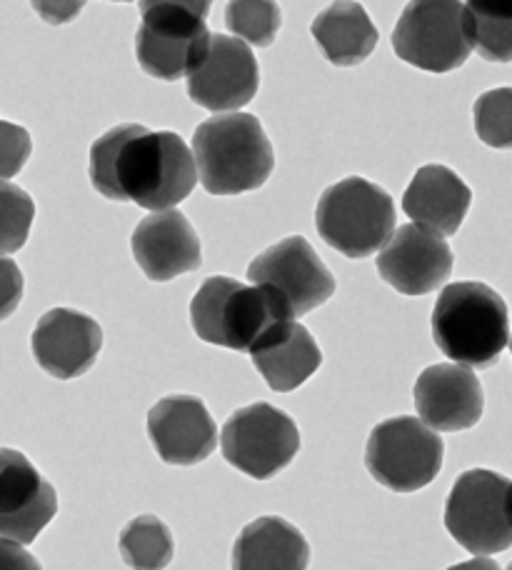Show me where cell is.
<instances>
[{
    "instance_id": "6da1fadb",
    "label": "cell",
    "mask_w": 512,
    "mask_h": 570,
    "mask_svg": "<svg viewBox=\"0 0 512 570\" xmlns=\"http://www.w3.org/2000/svg\"><path fill=\"white\" fill-rule=\"evenodd\" d=\"M90 183L102 198L130 200L158 213L190 196L198 170L193 150L180 136L122 124L90 146Z\"/></svg>"
},
{
    "instance_id": "7a4b0ae2",
    "label": "cell",
    "mask_w": 512,
    "mask_h": 570,
    "mask_svg": "<svg viewBox=\"0 0 512 570\" xmlns=\"http://www.w3.org/2000/svg\"><path fill=\"white\" fill-rule=\"evenodd\" d=\"M433 341L450 361L493 368L510 343L503 295L477 281L445 285L433 311Z\"/></svg>"
},
{
    "instance_id": "3957f363",
    "label": "cell",
    "mask_w": 512,
    "mask_h": 570,
    "mask_svg": "<svg viewBox=\"0 0 512 570\" xmlns=\"http://www.w3.org/2000/svg\"><path fill=\"white\" fill-rule=\"evenodd\" d=\"M200 186L210 196H240L265 186L275 153L260 120L250 114L208 118L193 136Z\"/></svg>"
},
{
    "instance_id": "277c9868",
    "label": "cell",
    "mask_w": 512,
    "mask_h": 570,
    "mask_svg": "<svg viewBox=\"0 0 512 570\" xmlns=\"http://www.w3.org/2000/svg\"><path fill=\"white\" fill-rule=\"evenodd\" d=\"M280 321H293L270 285H245L213 276L190 303V323L200 341L250 353L260 335Z\"/></svg>"
},
{
    "instance_id": "5b68a950",
    "label": "cell",
    "mask_w": 512,
    "mask_h": 570,
    "mask_svg": "<svg viewBox=\"0 0 512 570\" xmlns=\"http://www.w3.org/2000/svg\"><path fill=\"white\" fill-rule=\"evenodd\" d=\"M315 228L345 258H371L395 233V203L381 186L351 176L323 190Z\"/></svg>"
},
{
    "instance_id": "8992f818",
    "label": "cell",
    "mask_w": 512,
    "mask_h": 570,
    "mask_svg": "<svg viewBox=\"0 0 512 570\" xmlns=\"http://www.w3.org/2000/svg\"><path fill=\"white\" fill-rule=\"evenodd\" d=\"M445 528L473 556L512 548V481L488 468L457 478L445 501Z\"/></svg>"
},
{
    "instance_id": "52a82bcc",
    "label": "cell",
    "mask_w": 512,
    "mask_h": 570,
    "mask_svg": "<svg viewBox=\"0 0 512 570\" xmlns=\"http://www.w3.org/2000/svg\"><path fill=\"white\" fill-rule=\"evenodd\" d=\"M393 50L425 73H450L473 53L463 0H410L393 30Z\"/></svg>"
},
{
    "instance_id": "ba28073f",
    "label": "cell",
    "mask_w": 512,
    "mask_h": 570,
    "mask_svg": "<svg viewBox=\"0 0 512 570\" xmlns=\"http://www.w3.org/2000/svg\"><path fill=\"white\" fill-rule=\"evenodd\" d=\"M443 458V438L413 415L377 423L365 448L367 473L395 493H415L433 483Z\"/></svg>"
},
{
    "instance_id": "9c48e42d",
    "label": "cell",
    "mask_w": 512,
    "mask_h": 570,
    "mask_svg": "<svg viewBox=\"0 0 512 570\" xmlns=\"http://www.w3.org/2000/svg\"><path fill=\"white\" fill-rule=\"evenodd\" d=\"M223 458L255 481H270L301 451V431L288 413L270 403L235 411L220 433Z\"/></svg>"
},
{
    "instance_id": "30bf717a",
    "label": "cell",
    "mask_w": 512,
    "mask_h": 570,
    "mask_svg": "<svg viewBox=\"0 0 512 570\" xmlns=\"http://www.w3.org/2000/svg\"><path fill=\"white\" fill-rule=\"evenodd\" d=\"M142 23L136 33L138 66L158 80H178L188 76L210 43L205 18L186 8L156 6L140 10Z\"/></svg>"
},
{
    "instance_id": "8fae6325",
    "label": "cell",
    "mask_w": 512,
    "mask_h": 570,
    "mask_svg": "<svg viewBox=\"0 0 512 570\" xmlns=\"http://www.w3.org/2000/svg\"><path fill=\"white\" fill-rule=\"evenodd\" d=\"M253 285H270L291 318H303L333 298L335 278L303 236H291L263 250L248 266Z\"/></svg>"
},
{
    "instance_id": "7c38bea8",
    "label": "cell",
    "mask_w": 512,
    "mask_h": 570,
    "mask_svg": "<svg viewBox=\"0 0 512 570\" xmlns=\"http://www.w3.org/2000/svg\"><path fill=\"white\" fill-rule=\"evenodd\" d=\"M186 78L193 104L213 110L215 116L230 110L238 114L260 88V68L250 46L220 33L210 36L208 50Z\"/></svg>"
},
{
    "instance_id": "4fadbf2b",
    "label": "cell",
    "mask_w": 512,
    "mask_h": 570,
    "mask_svg": "<svg viewBox=\"0 0 512 570\" xmlns=\"http://www.w3.org/2000/svg\"><path fill=\"white\" fill-rule=\"evenodd\" d=\"M56 513V488L23 453L0 448V538L30 546Z\"/></svg>"
},
{
    "instance_id": "5bb4252c",
    "label": "cell",
    "mask_w": 512,
    "mask_h": 570,
    "mask_svg": "<svg viewBox=\"0 0 512 570\" xmlns=\"http://www.w3.org/2000/svg\"><path fill=\"white\" fill-rule=\"evenodd\" d=\"M377 273L403 295H427L453 273V250L440 233L407 223L377 253Z\"/></svg>"
},
{
    "instance_id": "9a60e30c",
    "label": "cell",
    "mask_w": 512,
    "mask_h": 570,
    "mask_svg": "<svg viewBox=\"0 0 512 570\" xmlns=\"http://www.w3.org/2000/svg\"><path fill=\"white\" fill-rule=\"evenodd\" d=\"M420 421L433 431L457 433L477 425L485 411V393L477 375L460 363L430 365L415 383Z\"/></svg>"
},
{
    "instance_id": "2e32d148",
    "label": "cell",
    "mask_w": 512,
    "mask_h": 570,
    "mask_svg": "<svg viewBox=\"0 0 512 570\" xmlns=\"http://www.w3.org/2000/svg\"><path fill=\"white\" fill-rule=\"evenodd\" d=\"M148 435L168 465H198L218 448V428L196 395H168L152 405Z\"/></svg>"
},
{
    "instance_id": "e0dca14e",
    "label": "cell",
    "mask_w": 512,
    "mask_h": 570,
    "mask_svg": "<svg viewBox=\"0 0 512 570\" xmlns=\"http://www.w3.org/2000/svg\"><path fill=\"white\" fill-rule=\"evenodd\" d=\"M30 345L36 363L48 375L58 381H73L93 368L102 348V331L86 313L53 308L40 315Z\"/></svg>"
},
{
    "instance_id": "ac0fdd59",
    "label": "cell",
    "mask_w": 512,
    "mask_h": 570,
    "mask_svg": "<svg viewBox=\"0 0 512 570\" xmlns=\"http://www.w3.org/2000/svg\"><path fill=\"white\" fill-rule=\"evenodd\" d=\"M130 246L140 271L156 283H168L203 266L200 238L180 210L150 213L132 230Z\"/></svg>"
},
{
    "instance_id": "d6986e66",
    "label": "cell",
    "mask_w": 512,
    "mask_h": 570,
    "mask_svg": "<svg viewBox=\"0 0 512 570\" xmlns=\"http://www.w3.org/2000/svg\"><path fill=\"white\" fill-rule=\"evenodd\" d=\"M250 358L275 393H291L321 368L323 351L305 325L280 321L260 335Z\"/></svg>"
},
{
    "instance_id": "ffe728a7",
    "label": "cell",
    "mask_w": 512,
    "mask_h": 570,
    "mask_svg": "<svg viewBox=\"0 0 512 570\" xmlns=\"http://www.w3.org/2000/svg\"><path fill=\"white\" fill-rule=\"evenodd\" d=\"M473 203V190L465 180L447 166H423L420 168L403 196V210L407 218L423 228L455 236Z\"/></svg>"
},
{
    "instance_id": "44dd1931",
    "label": "cell",
    "mask_w": 512,
    "mask_h": 570,
    "mask_svg": "<svg viewBox=\"0 0 512 570\" xmlns=\"http://www.w3.org/2000/svg\"><path fill=\"white\" fill-rule=\"evenodd\" d=\"M311 546L293 523L265 515L248 523L233 546V570H307Z\"/></svg>"
},
{
    "instance_id": "7402d4cb",
    "label": "cell",
    "mask_w": 512,
    "mask_h": 570,
    "mask_svg": "<svg viewBox=\"0 0 512 570\" xmlns=\"http://www.w3.org/2000/svg\"><path fill=\"white\" fill-rule=\"evenodd\" d=\"M313 38L337 68L361 66L377 46V28L355 0H335L313 20Z\"/></svg>"
},
{
    "instance_id": "603a6c76",
    "label": "cell",
    "mask_w": 512,
    "mask_h": 570,
    "mask_svg": "<svg viewBox=\"0 0 512 570\" xmlns=\"http://www.w3.org/2000/svg\"><path fill=\"white\" fill-rule=\"evenodd\" d=\"M120 556L130 570H166L173 561L170 528L156 515H138L122 528Z\"/></svg>"
},
{
    "instance_id": "cb8c5ba5",
    "label": "cell",
    "mask_w": 512,
    "mask_h": 570,
    "mask_svg": "<svg viewBox=\"0 0 512 570\" xmlns=\"http://www.w3.org/2000/svg\"><path fill=\"white\" fill-rule=\"evenodd\" d=\"M225 26L243 43L268 48L283 26V13L275 0H230Z\"/></svg>"
},
{
    "instance_id": "d4e9b609",
    "label": "cell",
    "mask_w": 512,
    "mask_h": 570,
    "mask_svg": "<svg viewBox=\"0 0 512 570\" xmlns=\"http://www.w3.org/2000/svg\"><path fill=\"white\" fill-rule=\"evenodd\" d=\"M36 218V203L16 183L0 180V256L26 246Z\"/></svg>"
},
{
    "instance_id": "484cf974",
    "label": "cell",
    "mask_w": 512,
    "mask_h": 570,
    "mask_svg": "<svg viewBox=\"0 0 512 570\" xmlns=\"http://www.w3.org/2000/svg\"><path fill=\"white\" fill-rule=\"evenodd\" d=\"M475 134L490 148L512 150V88H493L473 106Z\"/></svg>"
},
{
    "instance_id": "4316f807",
    "label": "cell",
    "mask_w": 512,
    "mask_h": 570,
    "mask_svg": "<svg viewBox=\"0 0 512 570\" xmlns=\"http://www.w3.org/2000/svg\"><path fill=\"white\" fill-rule=\"evenodd\" d=\"M467 33L480 58L490 63H512V20H483L467 13Z\"/></svg>"
},
{
    "instance_id": "83f0119b",
    "label": "cell",
    "mask_w": 512,
    "mask_h": 570,
    "mask_svg": "<svg viewBox=\"0 0 512 570\" xmlns=\"http://www.w3.org/2000/svg\"><path fill=\"white\" fill-rule=\"evenodd\" d=\"M33 153V140L23 126L0 120V180L16 178Z\"/></svg>"
},
{
    "instance_id": "f1b7e54d",
    "label": "cell",
    "mask_w": 512,
    "mask_h": 570,
    "mask_svg": "<svg viewBox=\"0 0 512 570\" xmlns=\"http://www.w3.org/2000/svg\"><path fill=\"white\" fill-rule=\"evenodd\" d=\"M20 301H23V273L13 258L0 256V321L10 318Z\"/></svg>"
},
{
    "instance_id": "f546056e",
    "label": "cell",
    "mask_w": 512,
    "mask_h": 570,
    "mask_svg": "<svg viewBox=\"0 0 512 570\" xmlns=\"http://www.w3.org/2000/svg\"><path fill=\"white\" fill-rule=\"evenodd\" d=\"M88 0H30L36 13L46 20L48 26H66L80 16Z\"/></svg>"
},
{
    "instance_id": "4dcf8cb0",
    "label": "cell",
    "mask_w": 512,
    "mask_h": 570,
    "mask_svg": "<svg viewBox=\"0 0 512 570\" xmlns=\"http://www.w3.org/2000/svg\"><path fill=\"white\" fill-rule=\"evenodd\" d=\"M0 570H43L33 553L8 538H0Z\"/></svg>"
},
{
    "instance_id": "1f68e13d",
    "label": "cell",
    "mask_w": 512,
    "mask_h": 570,
    "mask_svg": "<svg viewBox=\"0 0 512 570\" xmlns=\"http://www.w3.org/2000/svg\"><path fill=\"white\" fill-rule=\"evenodd\" d=\"M467 13L483 20H512V0H465Z\"/></svg>"
},
{
    "instance_id": "d6a6232c",
    "label": "cell",
    "mask_w": 512,
    "mask_h": 570,
    "mask_svg": "<svg viewBox=\"0 0 512 570\" xmlns=\"http://www.w3.org/2000/svg\"><path fill=\"white\" fill-rule=\"evenodd\" d=\"M156 6H176V8H186L190 13H196L200 18H208L213 0H140V10L156 8Z\"/></svg>"
},
{
    "instance_id": "836d02e7",
    "label": "cell",
    "mask_w": 512,
    "mask_h": 570,
    "mask_svg": "<svg viewBox=\"0 0 512 570\" xmlns=\"http://www.w3.org/2000/svg\"><path fill=\"white\" fill-rule=\"evenodd\" d=\"M447 570H503V568H500L495 561H490L488 556H477V558H473V561L450 566Z\"/></svg>"
},
{
    "instance_id": "e575fe53",
    "label": "cell",
    "mask_w": 512,
    "mask_h": 570,
    "mask_svg": "<svg viewBox=\"0 0 512 570\" xmlns=\"http://www.w3.org/2000/svg\"><path fill=\"white\" fill-rule=\"evenodd\" d=\"M116 3H132V0H116Z\"/></svg>"
},
{
    "instance_id": "d590c367",
    "label": "cell",
    "mask_w": 512,
    "mask_h": 570,
    "mask_svg": "<svg viewBox=\"0 0 512 570\" xmlns=\"http://www.w3.org/2000/svg\"><path fill=\"white\" fill-rule=\"evenodd\" d=\"M510 353H512V335H510Z\"/></svg>"
},
{
    "instance_id": "8d00e7d4",
    "label": "cell",
    "mask_w": 512,
    "mask_h": 570,
    "mask_svg": "<svg viewBox=\"0 0 512 570\" xmlns=\"http://www.w3.org/2000/svg\"><path fill=\"white\" fill-rule=\"evenodd\" d=\"M508 570H512V563H510V566H508Z\"/></svg>"
}]
</instances>
